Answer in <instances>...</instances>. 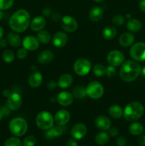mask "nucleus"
Returning a JSON list of instances; mask_svg holds the SVG:
<instances>
[{
	"label": "nucleus",
	"instance_id": "1",
	"mask_svg": "<svg viewBox=\"0 0 145 146\" xmlns=\"http://www.w3.org/2000/svg\"><path fill=\"white\" fill-rule=\"evenodd\" d=\"M31 21L29 12L27 10L21 9L11 15L9 21V24L14 32L22 33L28 28Z\"/></svg>",
	"mask_w": 145,
	"mask_h": 146
},
{
	"label": "nucleus",
	"instance_id": "2",
	"mask_svg": "<svg viewBox=\"0 0 145 146\" xmlns=\"http://www.w3.org/2000/svg\"><path fill=\"white\" fill-rule=\"evenodd\" d=\"M140 65L134 60L124 61L119 70V77L124 82L129 83L135 81L141 74Z\"/></svg>",
	"mask_w": 145,
	"mask_h": 146
},
{
	"label": "nucleus",
	"instance_id": "3",
	"mask_svg": "<svg viewBox=\"0 0 145 146\" xmlns=\"http://www.w3.org/2000/svg\"><path fill=\"white\" fill-rule=\"evenodd\" d=\"M144 113V108L141 103L132 101L125 106L123 116L126 121L134 122L139 120Z\"/></svg>",
	"mask_w": 145,
	"mask_h": 146
},
{
	"label": "nucleus",
	"instance_id": "4",
	"mask_svg": "<svg viewBox=\"0 0 145 146\" xmlns=\"http://www.w3.org/2000/svg\"><path fill=\"white\" fill-rule=\"evenodd\" d=\"M9 128L11 133L15 136H23L28 131V123L21 117H16L10 121Z\"/></svg>",
	"mask_w": 145,
	"mask_h": 146
},
{
	"label": "nucleus",
	"instance_id": "5",
	"mask_svg": "<svg viewBox=\"0 0 145 146\" xmlns=\"http://www.w3.org/2000/svg\"><path fill=\"white\" fill-rule=\"evenodd\" d=\"M54 117L50 112L46 111H41L36 117V124L39 129L48 131L53 126Z\"/></svg>",
	"mask_w": 145,
	"mask_h": 146
},
{
	"label": "nucleus",
	"instance_id": "6",
	"mask_svg": "<svg viewBox=\"0 0 145 146\" xmlns=\"http://www.w3.org/2000/svg\"><path fill=\"white\" fill-rule=\"evenodd\" d=\"M86 92L87 96L92 99H100L104 94V87L99 81H91L87 86Z\"/></svg>",
	"mask_w": 145,
	"mask_h": 146
},
{
	"label": "nucleus",
	"instance_id": "7",
	"mask_svg": "<svg viewBox=\"0 0 145 146\" xmlns=\"http://www.w3.org/2000/svg\"><path fill=\"white\" fill-rule=\"evenodd\" d=\"M92 69V64L89 60L84 58H80L75 61L73 70L75 74L80 76L88 75Z\"/></svg>",
	"mask_w": 145,
	"mask_h": 146
},
{
	"label": "nucleus",
	"instance_id": "8",
	"mask_svg": "<svg viewBox=\"0 0 145 146\" xmlns=\"http://www.w3.org/2000/svg\"><path fill=\"white\" fill-rule=\"evenodd\" d=\"M129 55L136 61H145V43L139 41L131 46Z\"/></svg>",
	"mask_w": 145,
	"mask_h": 146
},
{
	"label": "nucleus",
	"instance_id": "9",
	"mask_svg": "<svg viewBox=\"0 0 145 146\" xmlns=\"http://www.w3.org/2000/svg\"><path fill=\"white\" fill-rule=\"evenodd\" d=\"M107 61L109 65L115 67L119 66L125 61V55L119 50H112L108 53Z\"/></svg>",
	"mask_w": 145,
	"mask_h": 146
},
{
	"label": "nucleus",
	"instance_id": "10",
	"mask_svg": "<svg viewBox=\"0 0 145 146\" xmlns=\"http://www.w3.org/2000/svg\"><path fill=\"white\" fill-rule=\"evenodd\" d=\"M61 24L63 29L68 33L75 32L78 27L76 19L70 15L63 17L61 21Z\"/></svg>",
	"mask_w": 145,
	"mask_h": 146
},
{
	"label": "nucleus",
	"instance_id": "11",
	"mask_svg": "<svg viewBox=\"0 0 145 146\" xmlns=\"http://www.w3.org/2000/svg\"><path fill=\"white\" fill-rule=\"evenodd\" d=\"M22 105V98L18 93H11L7 97V106L10 111H16Z\"/></svg>",
	"mask_w": 145,
	"mask_h": 146
},
{
	"label": "nucleus",
	"instance_id": "12",
	"mask_svg": "<svg viewBox=\"0 0 145 146\" xmlns=\"http://www.w3.org/2000/svg\"><path fill=\"white\" fill-rule=\"evenodd\" d=\"M22 46L25 49L29 51H34L40 46V42L37 37L34 36H26L22 40Z\"/></svg>",
	"mask_w": 145,
	"mask_h": 146
},
{
	"label": "nucleus",
	"instance_id": "13",
	"mask_svg": "<svg viewBox=\"0 0 145 146\" xmlns=\"http://www.w3.org/2000/svg\"><path fill=\"white\" fill-rule=\"evenodd\" d=\"M86 125L82 123H78L72 126L71 131V135L74 139L80 140L85 136L87 133Z\"/></svg>",
	"mask_w": 145,
	"mask_h": 146
},
{
	"label": "nucleus",
	"instance_id": "14",
	"mask_svg": "<svg viewBox=\"0 0 145 146\" xmlns=\"http://www.w3.org/2000/svg\"><path fill=\"white\" fill-rule=\"evenodd\" d=\"M73 96L72 94L68 92V91H61L58 94L56 98L57 102L61 106L66 107L69 106L73 102Z\"/></svg>",
	"mask_w": 145,
	"mask_h": 146
},
{
	"label": "nucleus",
	"instance_id": "15",
	"mask_svg": "<svg viewBox=\"0 0 145 146\" xmlns=\"http://www.w3.org/2000/svg\"><path fill=\"white\" fill-rule=\"evenodd\" d=\"M71 118V114L69 111L65 109H61L55 113L54 115V121L58 125H65L68 123Z\"/></svg>",
	"mask_w": 145,
	"mask_h": 146
},
{
	"label": "nucleus",
	"instance_id": "16",
	"mask_svg": "<svg viewBox=\"0 0 145 146\" xmlns=\"http://www.w3.org/2000/svg\"><path fill=\"white\" fill-rule=\"evenodd\" d=\"M45 26H46V20L44 16H38L34 17L30 23V28L35 32H38L41 30H44Z\"/></svg>",
	"mask_w": 145,
	"mask_h": 146
},
{
	"label": "nucleus",
	"instance_id": "17",
	"mask_svg": "<svg viewBox=\"0 0 145 146\" xmlns=\"http://www.w3.org/2000/svg\"><path fill=\"white\" fill-rule=\"evenodd\" d=\"M68 37L66 33L63 31H58L54 34L52 38L53 44L56 48H62L66 45L68 42Z\"/></svg>",
	"mask_w": 145,
	"mask_h": 146
},
{
	"label": "nucleus",
	"instance_id": "18",
	"mask_svg": "<svg viewBox=\"0 0 145 146\" xmlns=\"http://www.w3.org/2000/svg\"><path fill=\"white\" fill-rule=\"evenodd\" d=\"M95 125L98 129L106 131L111 127V121L105 115H99L95 120Z\"/></svg>",
	"mask_w": 145,
	"mask_h": 146
},
{
	"label": "nucleus",
	"instance_id": "19",
	"mask_svg": "<svg viewBox=\"0 0 145 146\" xmlns=\"http://www.w3.org/2000/svg\"><path fill=\"white\" fill-rule=\"evenodd\" d=\"M54 55L50 50H44L41 51L37 56V61L41 64H48L53 60Z\"/></svg>",
	"mask_w": 145,
	"mask_h": 146
},
{
	"label": "nucleus",
	"instance_id": "20",
	"mask_svg": "<svg viewBox=\"0 0 145 146\" xmlns=\"http://www.w3.org/2000/svg\"><path fill=\"white\" fill-rule=\"evenodd\" d=\"M135 37L132 33L125 32L121 34L119 38V43L122 46L129 47L134 44Z\"/></svg>",
	"mask_w": 145,
	"mask_h": 146
},
{
	"label": "nucleus",
	"instance_id": "21",
	"mask_svg": "<svg viewBox=\"0 0 145 146\" xmlns=\"http://www.w3.org/2000/svg\"><path fill=\"white\" fill-rule=\"evenodd\" d=\"M28 84L32 88H38L43 82V76L38 71H34L29 76L28 79Z\"/></svg>",
	"mask_w": 145,
	"mask_h": 146
},
{
	"label": "nucleus",
	"instance_id": "22",
	"mask_svg": "<svg viewBox=\"0 0 145 146\" xmlns=\"http://www.w3.org/2000/svg\"><path fill=\"white\" fill-rule=\"evenodd\" d=\"M103 9L99 6H95L92 7L90 11L88 17L90 20L92 22H98L103 17Z\"/></svg>",
	"mask_w": 145,
	"mask_h": 146
},
{
	"label": "nucleus",
	"instance_id": "23",
	"mask_svg": "<svg viewBox=\"0 0 145 146\" xmlns=\"http://www.w3.org/2000/svg\"><path fill=\"white\" fill-rule=\"evenodd\" d=\"M73 82V77L69 74H64L59 77L58 86L61 88H67L71 86Z\"/></svg>",
	"mask_w": 145,
	"mask_h": 146
},
{
	"label": "nucleus",
	"instance_id": "24",
	"mask_svg": "<svg viewBox=\"0 0 145 146\" xmlns=\"http://www.w3.org/2000/svg\"><path fill=\"white\" fill-rule=\"evenodd\" d=\"M142 22L136 19H130L127 22V29L130 32H138L142 29Z\"/></svg>",
	"mask_w": 145,
	"mask_h": 146
},
{
	"label": "nucleus",
	"instance_id": "25",
	"mask_svg": "<svg viewBox=\"0 0 145 146\" xmlns=\"http://www.w3.org/2000/svg\"><path fill=\"white\" fill-rule=\"evenodd\" d=\"M7 40L8 44L14 47H18L21 44V37L16 32H9L7 36Z\"/></svg>",
	"mask_w": 145,
	"mask_h": 146
},
{
	"label": "nucleus",
	"instance_id": "26",
	"mask_svg": "<svg viewBox=\"0 0 145 146\" xmlns=\"http://www.w3.org/2000/svg\"><path fill=\"white\" fill-rule=\"evenodd\" d=\"M108 113L112 118L119 119L123 116L124 110L120 106L112 105L108 109Z\"/></svg>",
	"mask_w": 145,
	"mask_h": 146
},
{
	"label": "nucleus",
	"instance_id": "27",
	"mask_svg": "<svg viewBox=\"0 0 145 146\" xmlns=\"http://www.w3.org/2000/svg\"><path fill=\"white\" fill-rule=\"evenodd\" d=\"M102 35L105 40H112L117 35L116 28L112 26H107L103 29Z\"/></svg>",
	"mask_w": 145,
	"mask_h": 146
},
{
	"label": "nucleus",
	"instance_id": "28",
	"mask_svg": "<svg viewBox=\"0 0 145 146\" xmlns=\"http://www.w3.org/2000/svg\"><path fill=\"white\" fill-rule=\"evenodd\" d=\"M63 128L61 125H53L46 132V137L48 138H53L60 137L63 134Z\"/></svg>",
	"mask_w": 145,
	"mask_h": 146
},
{
	"label": "nucleus",
	"instance_id": "29",
	"mask_svg": "<svg viewBox=\"0 0 145 146\" xmlns=\"http://www.w3.org/2000/svg\"><path fill=\"white\" fill-rule=\"evenodd\" d=\"M130 133L133 135H140L144 132V127L140 123L134 122L129 127Z\"/></svg>",
	"mask_w": 145,
	"mask_h": 146
},
{
	"label": "nucleus",
	"instance_id": "30",
	"mask_svg": "<svg viewBox=\"0 0 145 146\" xmlns=\"http://www.w3.org/2000/svg\"><path fill=\"white\" fill-rule=\"evenodd\" d=\"M109 135L106 133L105 131H101L99 133L97 134L95 136V141L98 145H105L109 142Z\"/></svg>",
	"mask_w": 145,
	"mask_h": 146
},
{
	"label": "nucleus",
	"instance_id": "31",
	"mask_svg": "<svg viewBox=\"0 0 145 146\" xmlns=\"http://www.w3.org/2000/svg\"><path fill=\"white\" fill-rule=\"evenodd\" d=\"M72 96L75 98L78 99H82L85 98L87 96L86 88H85L82 86H77L72 90Z\"/></svg>",
	"mask_w": 145,
	"mask_h": 146
},
{
	"label": "nucleus",
	"instance_id": "32",
	"mask_svg": "<svg viewBox=\"0 0 145 146\" xmlns=\"http://www.w3.org/2000/svg\"><path fill=\"white\" fill-rule=\"evenodd\" d=\"M37 38H38L39 42L41 43V44H48L51 41V34H49L48 31L41 30V31H38V34H37Z\"/></svg>",
	"mask_w": 145,
	"mask_h": 146
},
{
	"label": "nucleus",
	"instance_id": "33",
	"mask_svg": "<svg viewBox=\"0 0 145 146\" xmlns=\"http://www.w3.org/2000/svg\"><path fill=\"white\" fill-rule=\"evenodd\" d=\"M107 67L100 64H98L92 67V72L96 76L102 77L106 75Z\"/></svg>",
	"mask_w": 145,
	"mask_h": 146
},
{
	"label": "nucleus",
	"instance_id": "34",
	"mask_svg": "<svg viewBox=\"0 0 145 146\" xmlns=\"http://www.w3.org/2000/svg\"><path fill=\"white\" fill-rule=\"evenodd\" d=\"M14 58H15V56H14V54L13 53L12 51L9 49H7L3 51L2 59L4 60L5 63L11 64L14 61Z\"/></svg>",
	"mask_w": 145,
	"mask_h": 146
},
{
	"label": "nucleus",
	"instance_id": "35",
	"mask_svg": "<svg viewBox=\"0 0 145 146\" xmlns=\"http://www.w3.org/2000/svg\"><path fill=\"white\" fill-rule=\"evenodd\" d=\"M4 146H23V144L21 143V141H20L19 138L16 136L11 137L6 140Z\"/></svg>",
	"mask_w": 145,
	"mask_h": 146
},
{
	"label": "nucleus",
	"instance_id": "36",
	"mask_svg": "<svg viewBox=\"0 0 145 146\" xmlns=\"http://www.w3.org/2000/svg\"><path fill=\"white\" fill-rule=\"evenodd\" d=\"M112 23L115 26H122L125 23V17L121 14H116L112 17Z\"/></svg>",
	"mask_w": 145,
	"mask_h": 146
},
{
	"label": "nucleus",
	"instance_id": "37",
	"mask_svg": "<svg viewBox=\"0 0 145 146\" xmlns=\"http://www.w3.org/2000/svg\"><path fill=\"white\" fill-rule=\"evenodd\" d=\"M14 3V0H0V10H7L11 8Z\"/></svg>",
	"mask_w": 145,
	"mask_h": 146
},
{
	"label": "nucleus",
	"instance_id": "38",
	"mask_svg": "<svg viewBox=\"0 0 145 146\" xmlns=\"http://www.w3.org/2000/svg\"><path fill=\"white\" fill-rule=\"evenodd\" d=\"M36 143V139L34 135H28L24 138L23 141L24 146H34Z\"/></svg>",
	"mask_w": 145,
	"mask_h": 146
},
{
	"label": "nucleus",
	"instance_id": "39",
	"mask_svg": "<svg viewBox=\"0 0 145 146\" xmlns=\"http://www.w3.org/2000/svg\"><path fill=\"white\" fill-rule=\"evenodd\" d=\"M116 68L115 66H107V71H106V76L108 78H113L116 75Z\"/></svg>",
	"mask_w": 145,
	"mask_h": 146
},
{
	"label": "nucleus",
	"instance_id": "40",
	"mask_svg": "<svg viewBox=\"0 0 145 146\" xmlns=\"http://www.w3.org/2000/svg\"><path fill=\"white\" fill-rule=\"evenodd\" d=\"M28 55V51L23 47V48H19L16 52V56L18 59H24Z\"/></svg>",
	"mask_w": 145,
	"mask_h": 146
},
{
	"label": "nucleus",
	"instance_id": "41",
	"mask_svg": "<svg viewBox=\"0 0 145 146\" xmlns=\"http://www.w3.org/2000/svg\"><path fill=\"white\" fill-rule=\"evenodd\" d=\"M108 131H109L108 134H109L110 136L116 137L117 136L118 134H119V130H118V128H117L116 127H110Z\"/></svg>",
	"mask_w": 145,
	"mask_h": 146
},
{
	"label": "nucleus",
	"instance_id": "42",
	"mask_svg": "<svg viewBox=\"0 0 145 146\" xmlns=\"http://www.w3.org/2000/svg\"><path fill=\"white\" fill-rule=\"evenodd\" d=\"M127 141L125 137H119L116 141V144L117 146H126Z\"/></svg>",
	"mask_w": 145,
	"mask_h": 146
},
{
	"label": "nucleus",
	"instance_id": "43",
	"mask_svg": "<svg viewBox=\"0 0 145 146\" xmlns=\"http://www.w3.org/2000/svg\"><path fill=\"white\" fill-rule=\"evenodd\" d=\"M51 18H52L53 21H55V22H58V21H61L62 19V17H61V14L58 12H55L52 14L51 15Z\"/></svg>",
	"mask_w": 145,
	"mask_h": 146
},
{
	"label": "nucleus",
	"instance_id": "44",
	"mask_svg": "<svg viewBox=\"0 0 145 146\" xmlns=\"http://www.w3.org/2000/svg\"><path fill=\"white\" fill-rule=\"evenodd\" d=\"M58 86V84L55 83L53 81H48V84H47V88L50 90H53L56 88V86Z\"/></svg>",
	"mask_w": 145,
	"mask_h": 146
},
{
	"label": "nucleus",
	"instance_id": "45",
	"mask_svg": "<svg viewBox=\"0 0 145 146\" xmlns=\"http://www.w3.org/2000/svg\"><path fill=\"white\" fill-rule=\"evenodd\" d=\"M137 143L140 146H145V135H140L137 139Z\"/></svg>",
	"mask_w": 145,
	"mask_h": 146
},
{
	"label": "nucleus",
	"instance_id": "46",
	"mask_svg": "<svg viewBox=\"0 0 145 146\" xmlns=\"http://www.w3.org/2000/svg\"><path fill=\"white\" fill-rule=\"evenodd\" d=\"M42 14L44 17H49L52 15V10L50 8H45L42 11Z\"/></svg>",
	"mask_w": 145,
	"mask_h": 146
},
{
	"label": "nucleus",
	"instance_id": "47",
	"mask_svg": "<svg viewBox=\"0 0 145 146\" xmlns=\"http://www.w3.org/2000/svg\"><path fill=\"white\" fill-rule=\"evenodd\" d=\"M66 146H78V143H77V142L75 140L72 139V138H71L67 142Z\"/></svg>",
	"mask_w": 145,
	"mask_h": 146
},
{
	"label": "nucleus",
	"instance_id": "48",
	"mask_svg": "<svg viewBox=\"0 0 145 146\" xmlns=\"http://www.w3.org/2000/svg\"><path fill=\"white\" fill-rule=\"evenodd\" d=\"M7 44H8V41H7V39L3 38H1V39H0V46H1V48H5L7 46Z\"/></svg>",
	"mask_w": 145,
	"mask_h": 146
},
{
	"label": "nucleus",
	"instance_id": "49",
	"mask_svg": "<svg viewBox=\"0 0 145 146\" xmlns=\"http://www.w3.org/2000/svg\"><path fill=\"white\" fill-rule=\"evenodd\" d=\"M139 7L141 11L145 12V0H141L139 4Z\"/></svg>",
	"mask_w": 145,
	"mask_h": 146
},
{
	"label": "nucleus",
	"instance_id": "50",
	"mask_svg": "<svg viewBox=\"0 0 145 146\" xmlns=\"http://www.w3.org/2000/svg\"><path fill=\"white\" fill-rule=\"evenodd\" d=\"M2 94H3V96H4V97H8L11 94V92L9 91V90L5 89V90H4V91H3Z\"/></svg>",
	"mask_w": 145,
	"mask_h": 146
},
{
	"label": "nucleus",
	"instance_id": "51",
	"mask_svg": "<svg viewBox=\"0 0 145 146\" xmlns=\"http://www.w3.org/2000/svg\"><path fill=\"white\" fill-rule=\"evenodd\" d=\"M3 36H4V29H3L2 27L0 26V39L2 38Z\"/></svg>",
	"mask_w": 145,
	"mask_h": 146
},
{
	"label": "nucleus",
	"instance_id": "52",
	"mask_svg": "<svg viewBox=\"0 0 145 146\" xmlns=\"http://www.w3.org/2000/svg\"><path fill=\"white\" fill-rule=\"evenodd\" d=\"M141 74L142 75V76L144 78H145V66H144L143 68H142V71H141Z\"/></svg>",
	"mask_w": 145,
	"mask_h": 146
},
{
	"label": "nucleus",
	"instance_id": "53",
	"mask_svg": "<svg viewBox=\"0 0 145 146\" xmlns=\"http://www.w3.org/2000/svg\"><path fill=\"white\" fill-rule=\"evenodd\" d=\"M4 17V13H3L2 10H0V21L3 19Z\"/></svg>",
	"mask_w": 145,
	"mask_h": 146
},
{
	"label": "nucleus",
	"instance_id": "54",
	"mask_svg": "<svg viewBox=\"0 0 145 146\" xmlns=\"http://www.w3.org/2000/svg\"><path fill=\"white\" fill-rule=\"evenodd\" d=\"M36 69H37V68H36V66H31V71H33V72H34V71H36Z\"/></svg>",
	"mask_w": 145,
	"mask_h": 146
},
{
	"label": "nucleus",
	"instance_id": "55",
	"mask_svg": "<svg viewBox=\"0 0 145 146\" xmlns=\"http://www.w3.org/2000/svg\"><path fill=\"white\" fill-rule=\"evenodd\" d=\"M4 114L2 113V112H1V111H0V121H1V119H2L3 118V117H4Z\"/></svg>",
	"mask_w": 145,
	"mask_h": 146
},
{
	"label": "nucleus",
	"instance_id": "56",
	"mask_svg": "<svg viewBox=\"0 0 145 146\" xmlns=\"http://www.w3.org/2000/svg\"><path fill=\"white\" fill-rule=\"evenodd\" d=\"M93 1L97 3H101V2H103V1H105V0H93Z\"/></svg>",
	"mask_w": 145,
	"mask_h": 146
}]
</instances>
